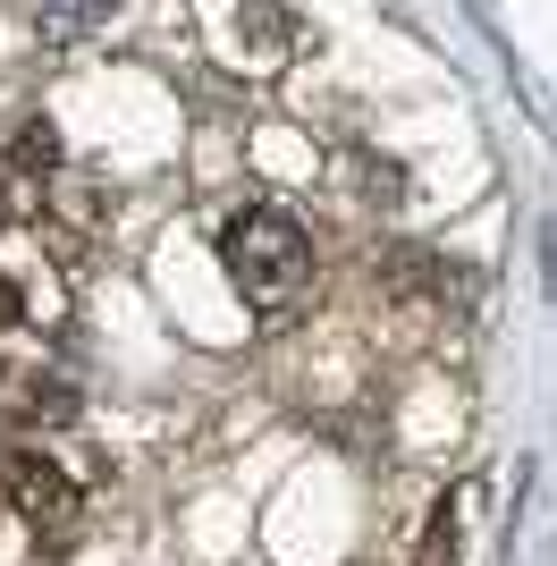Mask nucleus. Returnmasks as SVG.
<instances>
[{
    "instance_id": "f257e3e1",
    "label": "nucleus",
    "mask_w": 557,
    "mask_h": 566,
    "mask_svg": "<svg viewBox=\"0 0 557 566\" xmlns=\"http://www.w3.org/2000/svg\"><path fill=\"white\" fill-rule=\"evenodd\" d=\"M220 262H229V280L245 287V305H287L304 287V271H313V237L287 212L254 203V212H237L229 229H220Z\"/></svg>"
},
{
    "instance_id": "f03ea898",
    "label": "nucleus",
    "mask_w": 557,
    "mask_h": 566,
    "mask_svg": "<svg viewBox=\"0 0 557 566\" xmlns=\"http://www.w3.org/2000/svg\"><path fill=\"white\" fill-rule=\"evenodd\" d=\"M9 482H18V507L34 524H60L76 507V491H69V473L51 465V457H18V465H9Z\"/></svg>"
},
{
    "instance_id": "7ed1b4c3",
    "label": "nucleus",
    "mask_w": 557,
    "mask_h": 566,
    "mask_svg": "<svg viewBox=\"0 0 557 566\" xmlns=\"http://www.w3.org/2000/svg\"><path fill=\"white\" fill-rule=\"evenodd\" d=\"M111 9V0H43V34H76V25H93Z\"/></svg>"
},
{
    "instance_id": "20e7f679",
    "label": "nucleus",
    "mask_w": 557,
    "mask_h": 566,
    "mask_svg": "<svg viewBox=\"0 0 557 566\" xmlns=\"http://www.w3.org/2000/svg\"><path fill=\"white\" fill-rule=\"evenodd\" d=\"M431 566H456V507L431 516Z\"/></svg>"
}]
</instances>
